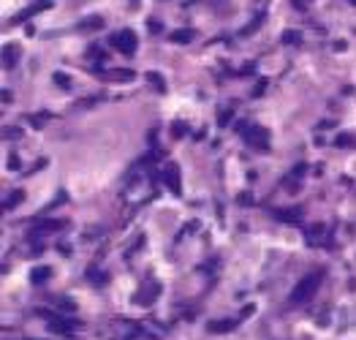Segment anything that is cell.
<instances>
[{
  "instance_id": "cell-1",
  "label": "cell",
  "mask_w": 356,
  "mask_h": 340,
  "mask_svg": "<svg viewBox=\"0 0 356 340\" xmlns=\"http://www.w3.org/2000/svg\"><path fill=\"white\" fill-rule=\"evenodd\" d=\"M321 281H324V272H313V275H305L297 286H294L291 297H288V305H305V302H310L313 294L318 291Z\"/></svg>"
},
{
  "instance_id": "cell-2",
  "label": "cell",
  "mask_w": 356,
  "mask_h": 340,
  "mask_svg": "<svg viewBox=\"0 0 356 340\" xmlns=\"http://www.w3.org/2000/svg\"><path fill=\"white\" fill-rule=\"evenodd\" d=\"M112 46L120 52V55H125V57H131V55H136V46H139V38H136V33L133 30H117L112 36Z\"/></svg>"
},
{
  "instance_id": "cell-3",
  "label": "cell",
  "mask_w": 356,
  "mask_h": 340,
  "mask_svg": "<svg viewBox=\"0 0 356 340\" xmlns=\"http://www.w3.org/2000/svg\"><path fill=\"white\" fill-rule=\"evenodd\" d=\"M158 297H160V283L152 281V278H147V281L139 286V291L133 294V302L142 305V308H150V305L155 302Z\"/></svg>"
},
{
  "instance_id": "cell-4",
  "label": "cell",
  "mask_w": 356,
  "mask_h": 340,
  "mask_svg": "<svg viewBox=\"0 0 356 340\" xmlns=\"http://www.w3.org/2000/svg\"><path fill=\"white\" fill-rule=\"evenodd\" d=\"M242 139L250 144V147H256V150H266V147H270V131L261 128V125H245V128H242Z\"/></svg>"
},
{
  "instance_id": "cell-5",
  "label": "cell",
  "mask_w": 356,
  "mask_h": 340,
  "mask_svg": "<svg viewBox=\"0 0 356 340\" xmlns=\"http://www.w3.org/2000/svg\"><path fill=\"white\" fill-rule=\"evenodd\" d=\"M160 177H163V183H166V188H169L171 193H180L183 191V183H180V166L177 163H166L163 166V172H160Z\"/></svg>"
},
{
  "instance_id": "cell-6",
  "label": "cell",
  "mask_w": 356,
  "mask_h": 340,
  "mask_svg": "<svg viewBox=\"0 0 356 340\" xmlns=\"http://www.w3.org/2000/svg\"><path fill=\"white\" fill-rule=\"evenodd\" d=\"M46 9H52V0H36L33 6H28L25 11H19V14L14 17V22H22V19H30V17H36V14H41V11Z\"/></svg>"
},
{
  "instance_id": "cell-7",
  "label": "cell",
  "mask_w": 356,
  "mask_h": 340,
  "mask_svg": "<svg viewBox=\"0 0 356 340\" xmlns=\"http://www.w3.org/2000/svg\"><path fill=\"white\" fill-rule=\"evenodd\" d=\"M79 321H71V318H60V316H49V329L52 332H71L76 329Z\"/></svg>"
},
{
  "instance_id": "cell-8",
  "label": "cell",
  "mask_w": 356,
  "mask_h": 340,
  "mask_svg": "<svg viewBox=\"0 0 356 340\" xmlns=\"http://www.w3.org/2000/svg\"><path fill=\"white\" fill-rule=\"evenodd\" d=\"M19 60V46L17 44H6L3 46V68H14Z\"/></svg>"
},
{
  "instance_id": "cell-9",
  "label": "cell",
  "mask_w": 356,
  "mask_h": 340,
  "mask_svg": "<svg viewBox=\"0 0 356 340\" xmlns=\"http://www.w3.org/2000/svg\"><path fill=\"white\" fill-rule=\"evenodd\" d=\"M278 221H286V223H299L302 221V210H275L272 212Z\"/></svg>"
},
{
  "instance_id": "cell-10",
  "label": "cell",
  "mask_w": 356,
  "mask_h": 340,
  "mask_svg": "<svg viewBox=\"0 0 356 340\" xmlns=\"http://www.w3.org/2000/svg\"><path fill=\"white\" fill-rule=\"evenodd\" d=\"M49 275H52L49 267H36V270H33V275H30V281L36 283V286H41V283L49 281Z\"/></svg>"
},
{
  "instance_id": "cell-11",
  "label": "cell",
  "mask_w": 356,
  "mask_h": 340,
  "mask_svg": "<svg viewBox=\"0 0 356 340\" xmlns=\"http://www.w3.org/2000/svg\"><path fill=\"white\" fill-rule=\"evenodd\" d=\"M234 326H237V321H210V324H207V329H210V332H231Z\"/></svg>"
},
{
  "instance_id": "cell-12",
  "label": "cell",
  "mask_w": 356,
  "mask_h": 340,
  "mask_svg": "<svg viewBox=\"0 0 356 340\" xmlns=\"http://www.w3.org/2000/svg\"><path fill=\"white\" fill-rule=\"evenodd\" d=\"M104 79H112V82H128L133 79L131 71H109V74H104Z\"/></svg>"
},
{
  "instance_id": "cell-13",
  "label": "cell",
  "mask_w": 356,
  "mask_h": 340,
  "mask_svg": "<svg viewBox=\"0 0 356 340\" xmlns=\"http://www.w3.org/2000/svg\"><path fill=\"white\" fill-rule=\"evenodd\" d=\"M334 144H337V147H356V136L353 133H340V136L334 139Z\"/></svg>"
},
{
  "instance_id": "cell-14",
  "label": "cell",
  "mask_w": 356,
  "mask_h": 340,
  "mask_svg": "<svg viewBox=\"0 0 356 340\" xmlns=\"http://www.w3.org/2000/svg\"><path fill=\"white\" fill-rule=\"evenodd\" d=\"M22 196H25V193H22V191H14V193H11V196H9V199H3V210H14V207H17V204H19V202H22Z\"/></svg>"
},
{
  "instance_id": "cell-15",
  "label": "cell",
  "mask_w": 356,
  "mask_h": 340,
  "mask_svg": "<svg viewBox=\"0 0 356 340\" xmlns=\"http://www.w3.org/2000/svg\"><path fill=\"white\" fill-rule=\"evenodd\" d=\"M307 242H321V237H324V226H313V229L305 231Z\"/></svg>"
},
{
  "instance_id": "cell-16",
  "label": "cell",
  "mask_w": 356,
  "mask_h": 340,
  "mask_svg": "<svg viewBox=\"0 0 356 340\" xmlns=\"http://www.w3.org/2000/svg\"><path fill=\"white\" fill-rule=\"evenodd\" d=\"M171 41H177V44L193 41V30H177V33H171Z\"/></svg>"
},
{
  "instance_id": "cell-17",
  "label": "cell",
  "mask_w": 356,
  "mask_h": 340,
  "mask_svg": "<svg viewBox=\"0 0 356 340\" xmlns=\"http://www.w3.org/2000/svg\"><path fill=\"white\" fill-rule=\"evenodd\" d=\"M302 41V36L297 30H288V33H283V44H299Z\"/></svg>"
},
{
  "instance_id": "cell-18",
  "label": "cell",
  "mask_w": 356,
  "mask_h": 340,
  "mask_svg": "<svg viewBox=\"0 0 356 340\" xmlns=\"http://www.w3.org/2000/svg\"><path fill=\"white\" fill-rule=\"evenodd\" d=\"M82 28H104V19H101V17H90V19H84V22H82Z\"/></svg>"
},
{
  "instance_id": "cell-19",
  "label": "cell",
  "mask_w": 356,
  "mask_h": 340,
  "mask_svg": "<svg viewBox=\"0 0 356 340\" xmlns=\"http://www.w3.org/2000/svg\"><path fill=\"white\" fill-rule=\"evenodd\" d=\"M147 79H150V84H155L158 90H166V82H163V76H160V74H147Z\"/></svg>"
},
{
  "instance_id": "cell-20",
  "label": "cell",
  "mask_w": 356,
  "mask_h": 340,
  "mask_svg": "<svg viewBox=\"0 0 356 340\" xmlns=\"http://www.w3.org/2000/svg\"><path fill=\"white\" fill-rule=\"evenodd\" d=\"M55 82L60 84V88H65V90H71V79L65 76V74H55Z\"/></svg>"
},
{
  "instance_id": "cell-21",
  "label": "cell",
  "mask_w": 356,
  "mask_h": 340,
  "mask_svg": "<svg viewBox=\"0 0 356 340\" xmlns=\"http://www.w3.org/2000/svg\"><path fill=\"white\" fill-rule=\"evenodd\" d=\"M87 278H90V281H96V283H104L106 281V278L98 275V270H93V267H90V272H87Z\"/></svg>"
},
{
  "instance_id": "cell-22",
  "label": "cell",
  "mask_w": 356,
  "mask_h": 340,
  "mask_svg": "<svg viewBox=\"0 0 356 340\" xmlns=\"http://www.w3.org/2000/svg\"><path fill=\"white\" fill-rule=\"evenodd\" d=\"M19 133H22L19 128H3V139H17Z\"/></svg>"
},
{
  "instance_id": "cell-23",
  "label": "cell",
  "mask_w": 356,
  "mask_h": 340,
  "mask_svg": "<svg viewBox=\"0 0 356 340\" xmlns=\"http://www.w3.org/2000/svg\"><path fill=\"white\" fill-rule=\"evenodd\" d=\"M171 131H174V136H185L188 125H185V123H174V128H171Z\"/></svg>"
},
{
  "instance_id": "cell-24",
  "label": "cell",
  "mask_w": 356,
  "mask_h": 340,
  "mask_svg": "<svg viewBox=\"0 0 356 340\" xmlns=\"http://www.w3.org/2000/svg\"><path fill=\"white\" fill-rule=\"evenodd\" d=\"M228 120H231V112H220V117H218V123H220V125H226V123H228Z\"/></svg>"
},
{
  "instance_id": "cell-25",
  "label": "cell",
  "mask_w": 356,
  "mask_h": 340,
  "mask_svg": "<svg viewBox=\"0 0 356 340\" xmlns=\"http://www.w3.org/2000/svg\"><path fill=\"white\" fill-rule=\"evenodd\" d=\"M150 30L155 33V30H160V22H155V19H150Z\"/></svg>"
}]
</instances>
